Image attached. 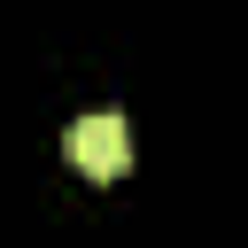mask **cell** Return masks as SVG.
<instances>
[{"label": "cell", "mask_w": 248, "mask_h": 248, "mask_svg": "<svg viewBox=\"0 0 248 248\" xmlns=\"http://www.w3.org/2000/svg\"><path fill=\"white\" fill-rule=\"evenodd\" d=\"M70 163H78L85 178H124V170H132V124H124L116 108L78 116V124H70Z\"/></svg>", "instance_id": "1"}]
</instances>
